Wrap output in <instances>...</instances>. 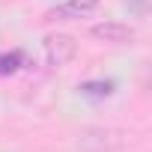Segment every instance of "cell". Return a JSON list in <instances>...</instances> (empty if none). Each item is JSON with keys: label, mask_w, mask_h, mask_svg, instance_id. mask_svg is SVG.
<instances>
[{"label": "cell", "mask_w": 152, "mask_h": 152, "mask_svg": "<svg viewBox=\"0 0 152 152\" xmlns=\"http://www.w3.org/2000/svg\"><path fill=\"white\" fill-rule=\"evenodd\" d=\"M75 51H78V42H75L72 36H63V33L45 36V57H48L51 66H66L75 57Z\"/></svg>", "instance_id": "obj_1"}, {"label": "cell", "mask_w": 152, "mask_h": 152, "mask_svg": "<svg viewBox=\"0 0 152 152\" xmlns=\"http://www.w3.org/2000/svg\"><path fill=\"white\" fill-rule=\"evenodd\" d=\"M99 6V0H66V3L54 6L45 12V21H69V18H81V15H90L93 9Z\"/></svg>", "instance_id": "obj_2"}, {"label": "cell", "mask_w": 152, "mask_h": 152, "mask_svg": "<svg viewBox=\"0 0 152 152\" xmlns=\"http://www.w3.org/2000/svg\"><path fill=\"white\" fill-rule=\"evenodd\" d=\"M93 36L96 39H104V42H131L134 39V30L128 24H116V21H104V24H96L93 27Z\"/></svg>", "instance_id": "obj_3"}, {"label": "cell", "mask_w": 152, "mask_h": 152, "mask_svg": "<svg viewBox=\"0 0 152 152\" xmlns=\"http://www.w3.org/2000/svg\"><path fill=\"white\" fill-rule=\"evenodd\" d=\"M21 63H24V57H21L18 51L0 54V75H15V72L21 69Z\"/></svg>", "instance_id": "obj_4"}, {"label": "cell", "mask_w": 152, "mask_h": 152, "mask_svg": "<svg viewBox=\"0 0 152 152\" xmlns=\"http://www.w3.org/2000/svg\"><path fill=\"white\" fill-rule=\"evenodd\" d=\"M81 93L102 99V96H110V93H113V84H110V81H104V84H102V81H96V84H84V87H81Z\"/></svg>", "instance_id": "obj_5"}]
</instances>
